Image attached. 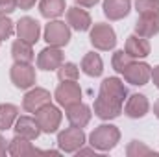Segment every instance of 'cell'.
Here are the masks:
<instances>
[{"instance_id": "11", "label": "cell", "mask_w": 159, "mask_h": 157, "mask_svg": "<svg viewBox=\"0 0 159 157\" xmlns=\"http://www.w3.org/2000/svg\"><path fill=\"white\" fill-rule=\"evenodd\" d=\"M63 65V52L57 46H46L37 57V67L43 70H56Z\"/></svg>"}, {"instance_id": "27", "label": "cell", "mask_w": 159, "mask_h": 157, "mask_svg": "<svg viewBox=\"0 0 159 157\" xmlns=\"http://www.w3.org/2000/svg\"><path fill=\"white\" fill-rule=\"evenodd\" d=\"M135 7L141 15H159V0H135Z\"/></svg>"}, {"instance_id": "20", "label": "cell", "mask_w": 159, "mask_h": 157, "mask_svg": "<svg viewBox=\"0 0 159 157\" xmlns=\"http://www.w3.org/2000/svg\"><path fill=\"white\" fill-rule=\"evenodd\" d=\"M150 109V104L144 94H131L126 104V115L129 118H143Z\"/></svg>"}, {"instance_id": "16", "label": "cell", "mask_w": 159, "mask_h": 157, "mask_svg": "<svg viewBox=\"0 0 159 157\" xmlns=\"http://www.w3.org/2000/svg\"><path fill=\"white\" fill-rule=\"evenodd\" d=\"M15 135L24 137L28 141H34L41 135V126L35 118L32 117H20L15 122Z\"/></svg>"}, {"instance_id": "12", "label": "cell", "mask_w": 159, "mask_h": 157, "mask_svg": "<svg viewBox=\"0 0 159 157\" xmlns=\"http://www.w3.org/2000/svg\"><path fill=\"white\" fill-rule=\"evenodd\" d=\"M122 111V104L115 102L107 96H102L98 94L96 102H94V113L96 117H100L102 120H111V118H117Z\"/></svg>"}, {"instance_id": "7", "label": "cell", "mask_w": 159, "mask_h": 157, "mask_svg": "<svg viewBox=\"0 0 159 157\" xmlns=\"http://www.w3.org/2000/svg\"><path fill=\"white\" fill-rule=\"evenodd\" d=\"M9 76L17 89H30L35 83V69L30 63H15Z\"/></svg>"}, {"instance_id": "15", "label": "cell", "mask_w": 159, "mask_h": 157, "mask_svg": "<svg viewBox=\"0 0 159 157\" xmlns=\"http://www.w3.org/2000/svg\"><path fill=\"white\" fill-rule=\"evenodd\" d=\"M65 113H67V118H69L70 126H76V128L87 126L89 120H91V109H89V105H85L81 102L67 105L65 107Z\"/></svg>"}, {"instance_id": "18", "label": "cell", "mask_w": 159, "mask_h": 157, "mask_svg": "<svg viewBox=\"0 0 159 157\" xmlns=\"http://www.w3.org/2000/svg\"><path fill=\"white\" fill-rule=\"evenodd\" d=\"M135 34L148 39L159 34V15H141L135 22Z\"/></svg>"}, {"instance_id": "3", "label": "cell", "mask_w": 159, "mask_h": 157, "mask_svg": "<svg viewBox=\"0 0 159 157\" xmlns=\"http://www.w3.org/2000/svg\"><path fill=\"white\" fill-rule=\"evenodd\" d=\"M44 41L50 44V46H65L69 44L70 41V30L65 22L61 20H54V22H48L46 28H44Z\"/></svg>"}, {"instance_id": "10", "label": "cell", "mask_w": 159, "mask_h": 157, "mask_svg": "<svg viewBox=\"0 0 159 157\" xmlns=\"http://www.w3.org/2000/svg\"><path fill=\"white\" fill-rule=\"evenodd\" d=\"M17 35H19V39L24 41V43L35 44L39 41V35H41L39 22L35 19H32V17H22L17 22Z\"/></svg>"}, {"instance_id": "4", "label": "cell", "mask_w": 159, "mask_h": 157, "mask_svg": "<svg viewBox=\"0 0 159 157\" xmlns=\"http://www.w3.org/2000/svg\"><path fill=\"white\" fill-rule=\"evenodd\" d=\"M91 43L98 50H111L117 44L115 30L109 24H94V28L91 30Z\"/></svg>"}, {"instance_id": "36", "label": "cell", "mask_w": 159, "mask_h": 157, "mask_svg": "<svg viewBox=\"0 0 159 157\" xmlns=\"http://www.w3.org/2000/svg\"><path fill=\"white\" fill-rule=\"evenodd\" d=\"M154 113H156V117L159 118V100L156 102V105H154Z\"/></svg>"}, {"instance_id": "30", "label": "cell", "mask_w": 159, "mask_h": 157, "mask_svg": "<svg viewBox=\"0 0 159 157\" xmlns=\"http://www.w3.org/2000/svg\"><path fill=\"white\" fill-rule=\"evenodd\" d=\"M11 35H13V22L6 15H0V41L9 39Z\"/></svg>"}, {"instance_id": "34", "label": "cell", "mask_w": 159, "mask_h": 157, "mask_svg": "<svg viewBox=\"0 0 159 157\" xmlns=\"http://www.w3.org/2000/svg\"><path fill=\"white\" fill-rule=\"evenodd\" d=\"M98 0H76V4L80 6H83V7H91V6H94Z\"/></svg>"}, {"instance_id": "28", "label": "cell", "mask_w": 159, "mask_h": 157, "mask_svg": "<svg viewBox=\"0 0 159 157\" xmlns=\"http://www.w3.org/2000/svg\"><path fill=\"white\" fill-rule=\"evenodd\" d=\"M57 76L61 81H67V79H70V81H76L80 76L78 72V67L74 65V63H63L59 69H57Z\"/></svg>"}, {"instance_id": "21", "label": "cell", "mask_w": 159, "mask_h": 157, "mask_svg": "<svg viewBox=\"0 0 159 157\" xmlns=\"http://www.w3.org/2000/svg\"><path fill=\"white\" fill-rule=\"evenodd\" d=\"M67 22L76 32H85L91 28V15L81 7H70L67 11Z\"/></svg>"}, {"instance_id": "24", "label": "cell", "mask_w": 159, "mask_h": 157, "mask_svg": "<svg viewBox=\"0 0 159 157\" xmlns=\"http://www.w3.org/2000/svg\"><path fill=\"white\" fill-rule=\"evenodd\" d=\"M41 15L44 19H56L65 11V0H41Z\"/></svg>"}, {"instance_id": "17", "label": "cell", "mask_w": 159, "mask_h": 157, "mask_svg": "<svg viewBox=\"0 0 159 157\" xmlns=\"http://www.w3.org/2000/svg\"><path fill=\"white\" fill-rule=\"evenodd\" d=\"M126 54L131 59H143L150 54V43L141 35H129L126 41Z\"/></svg>"}, {"instance_id": "32", "label": "cell", "mask_w": 159, "mask_h": 157, "mask_svg": "<svg viewBox=\"0 0 159 157\" xmlns=\"http://www.w3.org/2000/svg\"><path fill=\"white\" fill-rule=\"evenodd\" d=\"M35 2H37V0H15L17 7H20V9H30V7L35 6Z\"/></svg>"}, {"instance_id": "1", "label": "cell", "mask_w": 159, "mask_h": 157, "mask_svg": "<svg viewBox=\"0 0 159 157\" xmlns=\"http://www.w3.org/2000/svg\"><path fill=\"white\" fill-rule=\"evenodd\" d=\"M120 141V131L117 126L111 124H102L98 126L91 135H89V142L93 148L100 150V152H109L117 146V142Z\"/></svg>"}, {"instance_id": "13", "label": "cell", "mask_w": 159, "mask_h": 157, "mask_svg": "<svg viewBox=\"0 0 159 157\" xmlns=\"http://www.w3.org/2000/svg\"><path fill=\"white\" fill-rule=\"evenodd\" d=\"M46 104H50V92L46 89H39V87L28 91L24 96V102H22V105L28 113H37Z\"/></svg>"}, {"instance_id": "29", "label": "cell", "mask_w": 159, "mask_h": 157, "mask_svg": "<svg viewBox=\"0 0 159 157\" xmlns=\"http://www.w3.org/2000/svg\"><path fill=\"white\" fill-rule=\"evenodd\" d=\"M131 61H133V59L126 54V50H117V52L113 54V69H115L117 72H120V74L126 70V67H128Z\"/></svg>"}, {"instance_id": "22", "label": "cell", "mask_w": 159, "mask_h": 157, "mask_svg": "<svg viewBox=\"0 0 159 157\" xmlns=\"http://www.w3.org/2000/svg\"><path fill=\"white\" fill-rule=\"evenodd\" d=\"M81 70H83L87 76H91V78L100 76V74L104 72V63H102V57H100L98 54H94V52L85 54V57H83V61H81Z\"/></svg>"}, {"instance_id": "26", "label": "cell", "mask_w": 159, "mask_h": 157, "mask_svg": "<svg viewBox=\"0 0 159 157\" xmlns=\"http://www.w3.org/2000/svg\"><path fill=\"white\" fill-rule=\"evenodd\" d=\"M126 154L129 157H146V155H157V152H154L152 148H148L146 144H143V142H139V141H131L129 142V146H128V150H126Z\"/></svg>"}, {"instance_id": "23", "label": "cell", "mask_w": 159, "mask_h": 157, "mask_svg": "<svg viewBox=\"0 0 159 157\" xmlns=\"http://www.w3.org/2000/svg\"><path fill=\"white\" fill-rule=\"evenodd\" d=\"M11 54H13L15 63H32V59H34L32 44H30V43H24V41H20V39L13 43Z\"/></svg>"}, {"instance_id": "9", "label": "cell", "mask_w": 159, "mask_h": 157, "mask_svg": "<svg viewBox=\"0 0 159 157\" xmlns=\"http://www.w3.org/2000/svg\"><path fill=\"white\" fill-rule=\"evenodd\" d=\"M54 98H56V102H57L59 105L67 107V105H70V104L80 102V98H81V89H80V85L76 81L67 79V81H63V83L56 89Z\"/></svg>"}, {"instance_id": "19", "label": "cell", "mask_w": 159, "mask_h": 157, "mask_svg": "<svg viewBox=\"0 0 159 157\" xmlns=\"http://www.w3.org/2000/svg\"><path fill=\"white\" fill-rule=\"evenodd\" d=\"M131 9L129 0H104V13L109 20H120L124 19Z\"/></svg>"}, {"instance_id": "8", "label": "cell", "mask_w": 159, "mask_h": 157, "mask_svg": "<svg viewBox=\"0 0 159 157\" xmlns=\"http://www.w3.org/2000/svg\"><path fill=\"white\" fill-rule=\"evenodd\" d=\"M122 76H124V79H126L128 83L141 87V85H146V83H148V79L152 76V67H150L148 63L131 61V63L126 67V70L122 72Z\"/></svg>"}, {"instance_id": "33", "label": "cell", "mask_w": 159, "mask_h": 157, "mask_svg": "<svg viewBox=\"0 0 159 157\" xmlns=\"http://www.w3.org/2000/svg\"><path fill=\"white\" fill-rule=\"evenodd\" d=\"M150 78L154 79V83H156V87L159 89V65L156 67V69H154V70H152V76H150Z\"/></svg>"}, {"instance_id": "6", "label": "cell", "mask_w": 159, "mask_h": 157, "mask_svg": "<svg viewBox=\"0 0 159 157\" xmlns=\"http://www.w3.org/2000/svg\"><path fill=\"white\" fill-rule=\"evenodd\" d=\"M83 142H85V133L81 128H76V126L67 128L65 131H61L57 135V144L63 152H70V154L78 152L83 146Z\"/></svg>"}, {"instance_id": "5", "label": "cell", "mask_w": 159, "mask_h": 157, "mask_svg": "<svg viewBox=\"0 0 159 157\" xmlns=\"http://www.w3.org/2000/svg\"><path fill=\"white\" fill-rule=\"evenodd\" d=\"M35 120L39 122L41 131H44V133H54V131L59 128V124H61V111H59L56 105L46 104V105H43L39 111L35 113Z\"/></svg>"}, {"instance_id": "14", "label": "cell", "mask_w": 159, "mask_h": 157, "mask_svg": "<svg viewBox=\"0 0 159 157\" xmlns=\"http://www.w3.org/2000/svg\"><path fill=\"white\" fill-rule=\"evenodd\" d=\"M100 94L102 96H107L115 102L124 104V98L128 96V91L124 87V83L119 78H106L100 85Z\"/></svg>"}, {"instance_id": "31", "label": "cell", "mask_w": 159, "mask_h": 157, "mask_svg": "<svg viewBox=\"0 0 159 157\" xmlns=\"http://www.w3.org/2000/svg\"><path fill=\"white\" fill-rule=\"evenodd\" d=\"M15 7H17L15 0H0V15H7L15 11Z\"/></svg>"}, {"instance_id": "2", "label": "cell", "mask_w": 159, "mask_h": 157, "mask_svg": "<svg viewBox=\"0 0 159 157\" xmlns=\"http://www.w3.org/2000/svg\"><path fill=\"white\" fill-rule=\"evenodd\" d=\"M7 152L13 157H30V155H59V152L56 150H37L32 146V142L24 137L15 135V139L9 142Z\"/></svg>"}, {"instance_id": "25", "label": "cell", "mask_w": 159, "mask_h": 157, "mask_svg": "<svg viewBox=\"0 0 159 157\" xmlns=\"http://www.w3.org/2000/svg\"><path fill=\"white\" fill-rule=\"evenodd\" d=\"M19 115V109L11 104H2L0 105V131L4 129H9L13 126V122L17 120Z\"/></svg>"}, {"instance_id": "35", "label": "cell", "mask_w": 159, "mask_h": 157, "mask_svg": "<svg viewBox=\"0 0 159 157\" xmlns=\"http://www.w3.org/2000/svg\"><path fill=\"white\" fill-rule=\"evenodd\" d=\"M6 155V141H4V137L0 135V157Z\"/></svg>"}]
</instances>
